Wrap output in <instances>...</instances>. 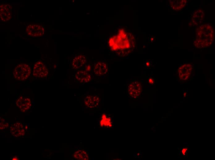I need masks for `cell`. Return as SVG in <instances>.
Masks as SVG:
<instances>
[{
  "label": "cell",
  "instance_id": "14",
  "mask_svg": "<svg viewBox=\"0 0 215 160\" xmlns=\"http://www.w3.org/2000/svg\"><path fill=\"white\" fill-rule=\"evenodd\" d=\"M184 94H186V93H184ZM185 95H184V96H185Z\"/></svg>",
  "mask_w": 215,
  "mask_h": 160
},
{
  "label": "cell",
  "instance_id": "10",
  "mask_svg": "<svg viewBox=\"0 0 215 160\" xmlns=\"http://www.w3.org/2000/svg\"><path fill=\"white\" fill-rule=\"evenodd\" d=\"M148 82L150 84H153L154 83V81L152 78H150L148 79Z\"/></svg>",
  "mask_w": 215,
  "mask_h": 160
},
{
  "label": "cell",
  "instance_id": "1",
  "mask_svg": "<svg viewBox=\"0 0 215 160\" xmlns=\"http://www.w3.org/2000/svg\"><path fill=\"white\" fill-rule=\"evenodd\" d=\"M31 69L30 66L26 63L18 65L15 68L13 73L14 78L19 81L27 79L31 73Z\"/></svg>",
  "mask_w": 215,
  "mask_h": 160
},
{
  "label": "cell",
  "instance_id": "4",
  "mask_svg": "<svg viewBox=\"0 0 215 160\" xmlns=\"http://www.w3.org/2000/svg\"><path fill=\"white\" fill-rule=\"evenodd\" d=\"M16 104L21 111L23 112H25L28 110L32 106L30 99L24 96L19 97L17 100Z\"/></svg>",
  "mask_w": 215,
  "mask_h": 160
},
{
  "label": "cell",
  "instance_id": "2",
  "mask_svg": "<svg viewBox=\"0 0 215 160\" xmlns=\"http://www.w3.org/2000/svg\"><path fill=\"white\" fill-rule=\"evenodd\" d=\"M48 68L44 63L39 61L36 62L33 67V75L37 78H44L48 75Z\"/></svg>",
  "mask_w": 215,
  "mask_h": 160
},
{
  "label": "cell",
  "instance_id": "13",
  "mask_svg": "<svg viewBox=\"0 0 215 160\" xmlns=\"http://www.w3.org/2000/svg\"><path fill=\"white\" fill-rule=\"evenodd\" d=\"M17 159V158L16 157H15L14 158L12 159L13 160H18V159Z\"/></svg>",
  "mask_w": 215,
  "mask_h": 160
},
{
  "label": "cell",
  "instance_id": "11",
  "mask_svg": "<svg viewBox=\"0 0 215 160\" xmlns=\"http://www.w3.org/2000/svg\"><path fill=\"white\" fill-rule=\"evenodd\" d=\"M151 65V62L150 61H148L145 62V65L146 67H149Z\"/></svg>",
  "mask_w": 215,
  "mask_h": 160
},
{
  "label": "cell",
  "instance_id": "5",
  "mask_svg": "<svg viewBox=\"0 0 215 160\" xmlns=\"http://www.w3.org/2000/svg\"><path fill=\"white\" fill-rule=\"evenodd\" d=\"M108 70V66L105 62H99L96 63L94 67V72L97 76H101L106 74Z\"/></svg>",
  "mask_w": 215,
  "mask_h": 160
},
{
  "label": "cell",
  "instance_id": "12",
  "mask_svg": "<svg viewBox=\"0 0 215 160\" xmlns=\"http://www.w3.org/2000/svg\"><path fill=\"white\" fill-rule=\"evenodd\" d=\"M186 150H187V149H186ZM186 150L184 148V149H183L182 150V153L184 155V154H185V152H186Z\"/></svg>",
  "mask_w": 215,
  "mask_h": 160
},
{
  "label": "cell",
  "instance_id": "9",
  "mask_svg": "<svg viewBox=\"0 0 215 160\" xmlns=\"http://www.w3.org/2000/svg\"><path fill=\"white\" fill-rule=\"evenodd\" d=\"M86 61V57L83 55L80 54L75 57L72 62V67L75 69H78L82 66Z\"/></svg>",
  "mask_w": 215,
  "mask_h": 160
},
{
  "label": "cell",
  "instance_id": "3",
  "mask_svg": "<svg viewBox=\"0 0 215 160\" xmlns=\"http://www.w3.org/2000/svg\"><path fill=\"white\" fill-rule=\"evenodd\" d=\"M141 85L137 81H133L129 85L128 93L129 95L132 98H137L141 94Z\"/></svg>",
  "mask_w": 215,
  "mask_h": 160
},
{
  "label": "cell",
  "instance_id": "7",
  "mask_svg": "<svg viewBox=\"0 0 215 160\" xmlns=\"http://www.w3.org/2000/svg\"><path fill=\"white\" fill-rule=\"evenodd\" d=\"M186 64L183 65L179 67L178 70L179 78L180 80H185L188 78L190 75L192 70V67L190 65L185 70Z\"/></svg>",
  "mask_w": 215,
  "mask_h": 160
},
{
  "label": "cell",
  "instance_id": "8",
  "mask_svg": "<svg viewBox=\"0 0 215 160\" xmlns=\"http://www.w3.org/2000/svg\"><path fill=\"white\" fill-rule=\"evenodd\" d=\"M99 100L98 97L96 96H88L85 99L84 102L85 105L90 108H93L99 104Z\"/></svg>",
  "mask_w": 215,
  "mask_h": 160
},
{
  "label": "cell",
  "instance_id": "6",
  "mask_svg": "<svg viewBox=\"0 0 215 160\" xmlns=\"http://www.w3.org/2000/svg\"><path fill=\"white\" fill-rule=\"evenodd\" d=\"M75 79L80 82L86 83L89 82L91 79V75L86 71H79L75 75Z\"/></svg>",
  "mask_w": 215,
  "mask_h": 160
}]
</instances>
